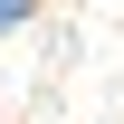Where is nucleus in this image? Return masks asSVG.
I'll list each match as a JSON object with an SVG mask.
<instances>
[{"label":"nucleus","mask_w":124,"mask_h":124,"mask_svg":"<svg viewBox=\"0 0 124 124\" xmlns=\"http://www.w3.org/2000/svg\"><path fill=\"white\" fill-rule=\"evenodd\" d=\"M19 19H29V0H0V29H19Z\"/></svg>","instance_id":"1"}]
</instances>
